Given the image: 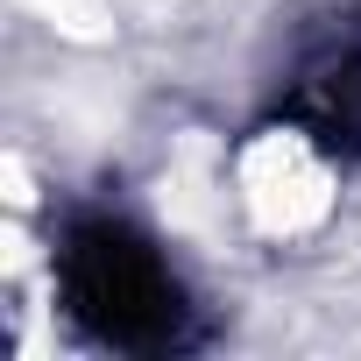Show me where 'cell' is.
<instances>
[{"instance_id": "6da1fadb", "label": "cell", "mask_w": 361, "mask_h": 361, "mask_svg": "<svg viewBox=\"0 0 361 361\" xmlns=\"http://www.w3.org/2000/svg\"><path fill=\"white\" fill-rule=\"evenodd\" d=\"M64 298L78 326H92L106 347H170L177 326H185V298H177L170 269L156 262V248L114 220H92L71 234Z\"/></svg>"}, {"instance_id": "7a4b0ae2", "label": "cell", "mask_w": 361, "mask_h": 361, "mask_svg": "<svg viewBox=\"0 0 361 361\" xmlns=\"http://www.w3.org/2000/svg\"><path fill=\"white\" fill-rule=\"evenodd\" d=\"M283 114H290L305 135H319L326 149L361 156V15L340 22V36L319 43V50L290 71Z\"/></svg>"}]
</instances>
